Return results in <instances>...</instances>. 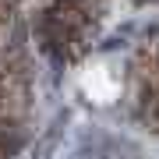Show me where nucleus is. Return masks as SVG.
Here are the masks:
<instances>
[{"instance_id":"obj_2","label":"nucleus","mask_w":159,"mask_h":159,"mask_svg":"<svg viewBox=\"0 0 159 159\" xmlns=\"http://www.w3.org/2000/svg\"><path fill=\"white\" fill-rule=\"evenodd\" d=\"M18 148H21V134H7V131H0V159H14Z\"/></svg>"},{"instance_id":"obj_1","label":"nucleus","mask_w":159,"mask_h":159,"mask_svg":"<svg viewBox=\"0 0 159 159\" xmlns=\"http://www.w3.org/2000/svg\"><path fill=\"white\" fill-rule=\"evenodd\" d=\"M64 124H67V113H57V120L50 124V131L35 142V152H32V159H53V152H57V142H60V131H64Z\"/></svg>"}]
</instances>
